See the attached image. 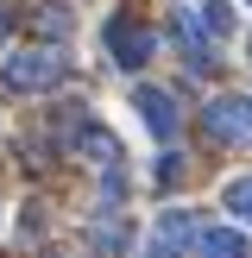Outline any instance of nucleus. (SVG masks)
<instances>
[{
    "label": "nucleus",
    "mask_w": 252,
    "mask_h": 258,
    "mask_svg": "<svg viewBox=\"0 0 252 258\" xmlns=\"http://www.w3.org/2000/svg\"><path fill=\"white\" fill-rule=\"evenodd\" d=\"M202 133L214 145H252V95H214L202 107Z\"/></svg>",
    "instance_id": "2"
},
{
    "label": "nucleus",
    "mask_w": 252,
    "mask_h": 258,
    "mask_svg": "<svg viewBox=\"0 0 252 258\" xmlns=\"http://www.w3.org/2000/svg\"><path fill=\"white\" fill-rule=\"evenodd\" d=\"M151 176H158V183H164V189H170V183H176V176H183V158H176V151H164V158H158V170H151Z\"/></svg>",
    "instance_id": "11"
},
{
    "label": "nucleus",
    "mask_w": 252,
    "mask_h": 258,
    "mask_svg": "<svg viewBox=\"0 0 252 258\" xmlns=\"http://www.w3.org/2000/svg\"><path fill=\"white\" fill-rule=\"evenodd\" d=\"M196 258H252V239L239 227H202L196 233Z\"/></svg>",
    "instance_id": "7"
},
{
    "label": "nucleus",
    "mask_w": 252,
    "mask_h": 258,
    "mask_svg": "<svg viewBox=\"0 0 252 258\" xmlns=\"http://www.w3.org/2000/svg\"><path fill=\"white\" fill-rule=\"evenodd\" d=\"M246 7H252V0H246Z\"/></svg>",
    "instance_id": "12"
},
{
    "label": "nucleus",
    "mask_w": 252,
    "mask_h": 258,
    "mask_svg": "<svg viewBox=\"0 0 252 258\" xmlns=\"http://www.w3.org/2000/svg\"><path fill=\"white\" fill-rule=\"evenodd\" d=\"M57 82H63V50L57 44H19L0 63V88L7 95H44Z\"/></svg>",
    "instance_id": "1"
},
{
    "label": "nucleus",
    "mask_w": 252,
    "mask_h": 258,
    "mask_svg": "<svg viewBox=\"0 0 252 258\" xmlns=\"http://www.w3.org/2000/svg\"><path fill=\"white\" fill-rule=\"evenodd\" d=\"M133 107H139V120H145L151 139H176V101H170V88L139 82V88H133Z\"/></svg>",
    "instance_id": "6"
},
{
    "label": "nucleus",
    "mask_w": 252,
    "mask_h": 258,
    "mask_svg": "<svg viewBox=\"0 0 252 258\" xmlns=\"http://www.w3.org/2000/svg\"><path fill=\"white\" fill-rule=\"evenodd\" d=\"M101 38H107V57L120 63V70H145L151 63V25L139 19V13H113V19L101 25Z\"/></svg>",
    "instance_id": "3"
},
{
    "label": "nucleus",
    "mask_w": 252,
    "mask_h": 258,
    "mask_svg": "<svg viewBox=\"0 0 252 258\" xmlns=\"http://www.w3.org/2000/svg\"><path fill=\"white\" fill-rule=\"evenodd\" d=\"M246 50H252V44H246Z\"/></svg>",
    "instance_id": "13"
},
{
    "label": "nucleus",
    "mask_w": 252,
    "mask_h": 258,
    "mask_svg": "<svg viewBox=\"0 0 252 258\" xmlns=\"http://www.w3.org/2000/svg\"><path fill=\"white\" fill-rule=\"evenodd\" d=\"M63 133H70L76 158H95L101 170H120V145H113V133L95 120V113H63Z\"/></svg>",
    "instance_id": "4"
},
{
    "label": "nucleus",
    "mask_w": 252,
    "mask_h": 258,
    "mask_svg": "<svg viewBox=\"0 0 252 258\" xmlns=\"http://www.w3.org/2000/svg\"><path fill=\"white\" fill-rule=\"evenodd\" d=\"M196 214H183V208H164L158 221H151V246H145V258H183L189 246H196Z\"/></svg>",
    "instance_id": "5"
},
{
    "label": "nucleus",
    "mask_w": 252,
    "mask_h": 258,
    "mask_svg": "<svg viewBox=\"0 0 252 258\" xmlns=\"http://www.w3.org/2000/svg\"><path fill=\"white\" fill-rule=\"evenodd\" d=\"M221 202H227V214H239V221H252V176H233V183L221 189Z\"/></svg>",
    "instance_id": "8"
},
{
    "label": "nucleus",
    "mask_w": 252,
    "mask_h": 258,
    "mask_svg": "<svg viewBox=\"0 0 252 258\" xmlns=\"http://www.w3.org/2000/svg\"><path fill=\"white\" fill-rule=\"evenodd\" d=\"M202 25H208V38H227V32H233V13H227V0H208V7H202Z\"/></svg>",
    "instance_id": "9"
},
{
    "label": "nucleus",
    "mask_w": 252,
    "mask_h": 258,
    "mask_svg": "<svg viewBox=\"0 0 252 258\" xmlns=\"http://www.w3.org/2000/svg\"><path fill=\"white\" fill-rule=\"evenodd\" d=\"M38 25H44V32H50V38H57V32H70V13H63V7H57V0H50V7H44V13H38Z\"/></svg>",
    "instance_id": "10"
}]
</instances>
